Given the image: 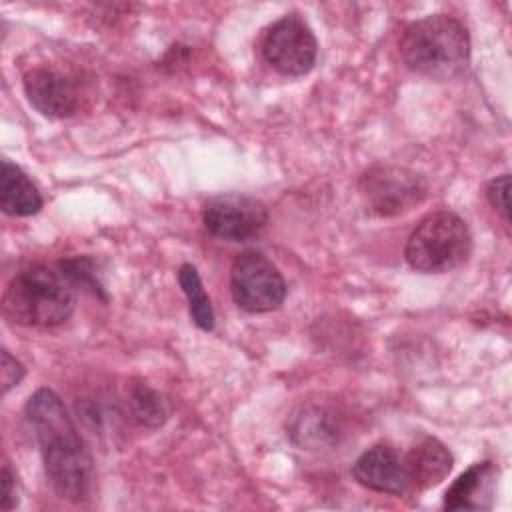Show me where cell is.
<instances>
[{
    "instance_id": "cell-1",
    "label": "cell",
    "mask_w": 512,
    "mask_h": 512,
    "mask_svg": "<svg viewBox=\"0 0 512 512\" xmlns=\"http://www.w3.org/2000/svg\"><path fill=\"white\" fill-rule=\"evenodd\" d=\"M26 420L40 444L44 472L54 492L70 502H84L94 488V462L64 402L48 388L26 402Z\"/></svg>"
},
{
    "instance_id": "cell-8",
    "label": "cell",
    "mask_w": 512,
    "mask_h": 512,
    "mask_svg": "<svg viewBox=\"0 0 512 512\" xmlns=\"http://www.w3.org/2000/svg\"><path fill=\"white\" fill-rule=\"evenodd\" d=\"M202 222L210 234L240 242L256 236L266 226L268 208L252 196L220 194L204 204Z\"/></svg>"
},
{
    "instance_id": "cell-17",
    "label": "cell",
    "mask_w": 512,
    "mask_h": 512,
    "mask_svg": "<svg viewBox=\"0 0 512 512\" xmlns=\"http://www.w3.org/2000/svg\"><path fill=\"white\" fill-rule=\"evenodd\" d=\"M486 196H488V202L492 204V208L508 222L510 220V204H508V198H510V176L502 174V176L490 180L488 188H486Z\"/></svg>"
},
{
    "instance_id": "cell-3",
    "label": "cell",
    "mask_w": 512,
    "mask_h": 512,
    "mask_svg": "<svg viewBox=\"0 0 512 512\" xmlns=\"http://www.w3.org/2000/svg\"><path fill=\"white\" fill-rule=\"evenodd\" d=\"M74 304L66 276L46 264L20 268L2 294L4 316L20 326H58L72 316Z\"/></svg>"
},
{
    "instance_id": "cell-7",
    "label": "cell",
    "mask_w": 512,
    "mask_h": 512,
    "mask_svg": "<svg viewBox=\"0 0 512 512\" xmlns=\"http://www.w3.org/2000/svg\"><path fill=\"white\" fill-rule=\"evenodd\" d=\"M260 50L280 74L302 76L312 70L318 44L312 28L298 14H286L266 28Z\"/></svg>"
},
{
    "instance_id": "cell-4",
    "label": "cell",
    "mask_w": 512,
    "mask_h": 512,
    "mask_svg": "<svg viewBox=\"0 0 512 512\" xmlns=\"http://www.w3.org/2000/svg\"><path fill=\"white\" fill-rule=\"evenodd\" d=\"M472 252L468 224L450 210L424 216L408 236L404 258L422 274H442L462 266Z\"/></svg>"
},
{
    "instance_id": "cell-18",
    "label": "cell",
    "mask_w": 512,
    "mask_h": 512,
    "mask_svg": "<svg viewBox=\"0 0 512 512\" xmlns=\"http://www.w3.org/2000/svg\"><path fill=\"white\" fill-rule=\"evenodd\" d=\"M24 378V366L10 356L8 350H2V362H0V382L2 392L6 394L10 388L18 386V382Z\"/></svg>"
},
{
    "instance_id": "cell-19",
    "label": "cell",
    "mask_w": 512,
    "mask_h": 512,
    "mask_svg": "<svg viewBox=\"0 0 512 512\" xmlns=\"http://www.w3.org/2000/svg\"><path fill=\"white\" fill-rule=\"evenodd\" d=\"M18 504V490H16V474L10 468V462L4 460L2 464V510H12Z\"/></svg>"
},
{
    "instance_id": "cell-13",
    "label": "cell",
    "mask_w": 512,
    "mask_h": 512,
    "mask_svg": "<svg viewBox=\"0 0 512 512\" xmlns=\"http://www.w3.org/2000/svg\"><path fill=\"white\" fill-rule=\"evenodd\" d=\"M0 208L8 216H32L42 208V196L28 174L4 160L0 174Z\"/></svg>"
},
{
    "instance_id": "cell-15",
    "label": "cell",
    "mask_w": 512,
    "mask_h": 512,
    "mask_svg": "<svg viewBox=\"0 0 512 512\" xmlns=\"http://www.w3.org/2000/svg\"><path fill=\"white\" fill-rule=\"evenodd\" d=\"M178 282L188 300V308L194 324L210 332L214 328V308L210 304V298L206 296L198 270L192 264H182L178 270Z\"/></svg>"
},
{
    "instance_id": "cell-14",
    "label": "cell",
    "mask_w": 512,
    "mask_h": 512,
    "mask_svg": "<svg viewBox=\"0 0 512 512\" xmlns=\"http://www.w3.org/2000/svg\"><path fill=\"white\" fill-rule=\"evenodd\" d=\"M290 438L308 450H320L334 446L338 442V424L332 420V414L322 408H302L296 412L288 426Z\"/></svg>"
},
{
    "instance_id": "cell-16",
    "label": "cell",
    "mask_w": 512,
    "mask_h": 512,
    "mask_svg": "<svg viewBox=\"0 0 512 512\" xmlns=\"http://www.w3.org/2000/svg\"><path fill=\"white\" fill-rule=\"evenodd\" d=\"M126 408L130 418L142 426H160L166 420L164 400L144 382H132L128 386Z\"/></svg>"
},
{
    "instance_id": "cell-5",
    "label": "cell",
    "mask_w": 512,
    "mask_h": 512,
    "mask_svg": "<svg viewBox=\"0 0 512 512\" xmlns=\"http://www.w3.org/2000/svg\"><path fill=\"white\" fill-rule=\"evenodd\" d=\"M232 300L246 312L276 310L286 298V282L278 268L256 250L240 252L230 268Z\"/></svg>"
},
{
    "instance_id": "cell-2",
    "label": "cell",
    "mask_w": 512,
    "mask_h": 512,
    "mask_svg": "<svg viewBox=\"0 0 512 512\" xmlns=\"http://www.w3.org/2000/svg\"><path fill=\"white\" fill-rule=\"evenodd\" d=\"M400 54L410 70L428 78L448 80L466 68L470 36L464 24L452 16H424L404 28Z\"/></svg>"
},
{
    "instance_id": "cell-12",
    "label": "cell",
    "mask_w": 512,
    "mask_h": 512,
    "mask_svg": "<svg viewBox=\"0 0 512 512\" xmlns=\"http://www.w3.org/2000/svg\"><path fill=\"white\" fill-rule=\"evenodd\" d=\"M404 458L410 474V488L414 490H426L440 484L454 464L450 450L432 436H424L416 442Z\"/></svg>"
},
{
    "instance_id": "cell-10",
    "label": "cell",
    "mask_w": 512,
    "mask_h": 512,
    "mask_svg": "<svg viewBox=\"0 0 512 512\" xmlns=\"http://www.w3.org/2000/svg\"><path fill=\"white\" fill-rule=\"evenodd\" d=\"M352 474L358 484L374 492L400 496L410 490L406 458L388 444H376L360 454L352 466Z\"/></svg>"
},
{
    "instance_id": "cell-11",
    "label": "cell",
    "mask_w": 512,
    "mask_h": 512,
    "mask_svg": "<svg viewBox=\"0 0 512 512\" xmlns=\"http://www.w3.org/2000/svg\"><path fill=\"white\" fill-rule=\"evenodd\" d=\"M498 468L490 462H476L462 472L446 490V510H488L496 496Z\"/></svg>"
},
{
    "instance_id": "cell-6",
    "label": "cell",
    "mask_w": 512,
    "mask_h": 512,
    "mask_svg": "<svg viewBox=\"0 0 512 512\" xmlns=\"http://www.w3.org/2000/svg\"><path fill=\"white\" fill-rule=\"evenodd\" d=\"M426 182L412 170L398 166H374L360 178V194L374 216H398L426 198Z\"/></svg>"
},
{
    "instance_id": "cell-9",
    "label": "cell",
    "mask_w": 512,
    "mask_h": 512,
    "mask_svg": "<svg viewBox=\"0 0 512 512\" xmlns=\"http://www.w3.org/2000/svg\"><path fill=\"white\" fill-rule=\"evenodd\" d=\"M28 102L48 118H68L78 110L80 92L76 80L56 66H36L24 76Z\"/></svg>"
}]
</instances>
